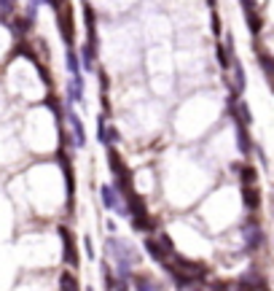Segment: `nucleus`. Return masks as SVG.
Listing matches in <instances>:
<instances>
[{
  "instance_id": "f257e3e1",
  "label": "nucleus",
  "mask_w": 274,
  "mask_h": 291,
  "mask_svg": "<svg viewBox=\"0 0 274 291\" xmlns=\"http://www.w3.org/2000/svg\"><path fill=\"white\" fill-rule=\"evenodd\" d=\"M159 186H162V173H159L154 165L135 167V170L129 173V192L135 197H140V200L154 197Z\"/></svg>"
},
{
  "instance_id": "f03ea898",
  "label": "nucleus",
  "mask_w": 274,
  "mask_h": 291,
  "mask_svg": "<svg viewBox=\"0 0 274 291\" xmlns=\"http://www.w3.org/2000/svg\"><path fill=\"white\" fill-rule=\"evenodd\" d=\"M100 205L102 210H108L113 216H118V219H129V197L121 194L113 183H100Z\"/></svg>"
},
{
  "instance_id": "7ed1b4c3",
  "label": "nucleus",
  "mask_w": 274,
  "mask_h": 291,
  "mask_svg": "<svg viewBox=\"0 0 274 291\" xmlns=\"http://www.w3.org/2000/svg\"><path fill=\"white\" fill-rule=\"evenodd\" d=\"M62 119L68 121V143L73 148H78V151H83V148L89 146V138H86V127H83V119L73 111V105H68L65 102V111H62Z\"/></svg>"
},
{
  "instance_id": "20e7f679",
  "label": "nucleus",
  "mask_w": 274,
  "mask_h": 291,
  "mask_svg": "<svg viewBox=\"0 0 274 291\" xmlns=\"http://www.w3.org/2000/svg\"><path fill=\"white\" fill-rule=\"evenodd\" d=\"M83 92H86V81L83 76H68L65 81V102L68 105H83Z\"/></svg>"
},
{
  "instance_id": "39448f33",
  "label": "nucleus",
  "mask_w": 274,
  "mask_h": 291,
  "mask_svg": "<svg viewBox=\"0 0 274 291\" xmlns=\"http://www.w3.org/2000/svg\"><path fill=\"white\" fill-rule=\"evenodd\" d=\"M132 291H164V283L150 272H132Z\"/></svg>"
},
{
  "instance_id": "423d86ee",
  "label": "nucleus",
  "mask_w": 274,
  "mask_h": 291,
  "mask_svg": "<svg viewBox=\"0 0 274 291\" xmlns=\"http://www.w3.org/2000/svg\"><path fill=\"white\" fill-rule=\"evenodd\" d=\"M65 68H68V76H83L81 70V60H78V51L68 46V54H65Z\"/></svg>"
},
{
  "instance_id": "0eeeda50",
  "label": "nucleus",
  "mask_w": 274,
  "mask_h": 291,
  "mask_svg": "<svg viewBox=\"0 0 274 291\" xmlns=\"http://www.w3.org/2000/svg\"><path fill=\"white\" fill-rule=\"evenodd\" d=\"M59 291H81V283H78V278L73 275L70 270H62L59 272Z\"/></svg>"
},
{
  "instance_id": "6e6552de",
  "label": "nucleus",
  "mask_w": 274,
  "mask_h": 291,
  "mask_svg": "<svg viewBox=\"0 0 274 291\" xmlns=\"http://www.w3.org/2000/svg\"><path fill=\"white\" fill-rule=\"evenodd\" d=\"M83 251H86V259H97V253H94V240L89 234H83Z\"/></svg>"
},
{
  "instance_id": "1a4fd4ad",
  "label": "nucleus",
  "mask_w": 274,
  "mask_h": 291,
  "mask_svg": "<svg viewBox=\"0 0 274 291\" xmlns=\"http://www.w3.org/2000/svg\"><path fill=\"white\" fill-rule=\"evenodd\" d=\"M105 229H108V234H118V227L113 219H105Z\"/></svg>"
},
{
  "instance_id": "9d476101",
  "label": "nucleus",
  "mask_w": 274,
  "mask_h": 291,
  "mask_svg": "<svg viewBox=\"0 0 274 291\" xmlns=\"http://www.w3.org/2000/svg\"><path fill=\"white\" fill-rule=\"evenodd\" d=\"M81 291H94V286H83Z\"/></svg>"
}]
</instances>
